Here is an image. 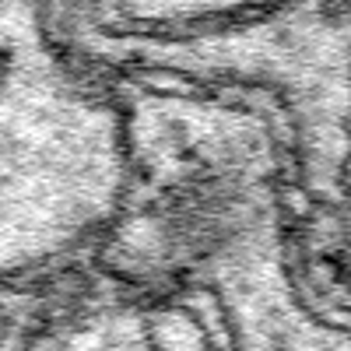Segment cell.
Listing matches in <instances>:
<instances>
[{
	"label": "cell",
	"instance_id": "cell-1",
	"mask_svg": "<svg viewBox=\"0 0 351 351\" xmlns=\"http://www.w3.org/2000/svg\"><path fill=\"white\" fill-rule=\"evenodd\" d=\"M134 127L60 0H0V278L64 263L116 228Z\"/></svg>",
	"mask_w": 351,
	"mask_h": 351
}]
</instances>
